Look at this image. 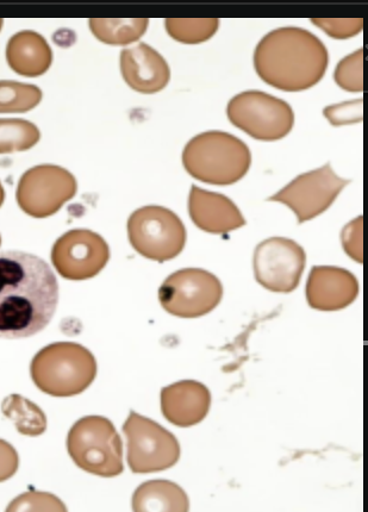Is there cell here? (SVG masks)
I'll return each instance as SVG.
<instances>
[{"label":"cell","instance_id":"1","mask_svg":"<svg viewBox=\"0 0 368 512\" xmlns=\"http://www.w3.org/2000/svg\"><path fill=\"white\" fill-rule=\"evenodd\" d=\"M59 285L52 268L39 256L0 253V337L26 339L42 332L54 317Z\"/></svg>","mask_w":368,"mask_h":512},{"label":"cell","instance_id":"2","mask_svg":"<svg viewBox=\"0 0 368 512\" xmlns=\"http://www.w3.org/2000/svg\"><path fill=\"white\" fill-rule=\"evenodd\" d=\"M328 62L324 43L310 31L296 27L272 30L254 52L258 76L268 85L289 92L316 85L326 73Z\"/></svg>","mask_w":368,"mask_h":512},{"label":"cell","instance_id":"3","mask_svg":"<svg viewBox=\"0 0 368 512\" xmlns=\"http://www.w3.org/2000/svg\"><path fill=\"white\" fill-rule=\"evenodd\" d=\"M252 155L245 142L224 131H205L185 146L183 164L191 177L211 185H232L251 167Z\"/></svg>","mask_w":368,"mask_h":512},{"label":"cell","instance_id":"4","mask_svg":"<svg viewBox=\"0 0 368 512\" xmlns=\"http://www.w3.org/2000/svg\"><path fill=\"white\" fill-rule=\"evenodd\" d=\"M31 379L53 397H73L89 389L97 376V361L89 349L74 342L52 343L35 355Z\"/></svg>","mask_w":368,"mask_h":512},{"label":"cell","instance_id":"5","mask_svg":"<svg viewBox=\"0 0 368 512\" xmlns=\"http://www.w3.org/2000/svg\"><path fill=\"white\" fill-rule=\"evenodd\" d=\"M67 451L74 464L93 476L114 478L124 471L123 443L109 418H80L68 433Z\"/></svg>","mask_w":368,"mask_h":512},{"label":"cell","instance_id":"6","mask_svg":"<svg viewBox=\"0 0 368 512\" xmlns=\"http://www.w3.org/2000/svg\"><path fill=\"white\" fill-rule=\"evenodd\" d=\"M128 236L135 251L149 260L177 258L186 243V229L173 211L159 205L137 209L129 217Z\"/></svg>","mask_w":368,"mask_h":512},{"label":"cell","instance_id":"7","mask_svg":"<svg viewBox=\"0 0 368 512\" xmlns=\"http://www.w3.org/2000/svg\"><path fill=\"white\" fill-rule=\"evenodd\" d=\"M229 121L255 140H282L295 124V114L288 102L251 90L232 98L227 108Z\"/></svg>","mask_w":368,"mask_h":512},{"label":"cell","instance_id":"8","mask_svg":"<svg viewBox=\"0 0 368 512\" xmlns=\"http://www.w3.org/2000/svg\"><path fill=\"white\" fill-rule=\"evenodd\" d=\"M123 433L128 440L127 459L132 472H161L178 464L182 448L177 437L151 418L130 411Z\"/></svg>","mask_w":368,"mask_h":512},{"label":"cell","instance_id":"9","mask_svg":"<svg viewBox=\"0 0 368 512\" xmlns=\"http://www.w3.org/2000/svg\"><path fill=\"white\" fill-rule=\"evenodd\" d=\"M223 297V286L214 274L201 268H184L171 274L159 289L161 307L180 318L210 314Z\"/></svg>","mask_w":368,"mask_h":512},{"label":"cell","instance_id":"10","mask_svg":"<svg viewBox=\"0 0 368 512\" xmlns=\"http://www.w3.org/2000/svg\"><path fill=\"white\" fill-rule=\"evenodd\" d=\"M77 190V179L70 171L56 165H40L23 174L16 198L26 214L46 218L70 202Z\"/></svg>","mask_w":368,"mask_h":512},{"label":"cell","instance_id":"11","mask_svg":"<svg viewBox=\"0 0 368 512\" xmlns=\"http://www.w3.org/2000/svg\"><path fill=\"white\" fill-rule=\"evenodd\" d=\"M348 184V179L339 177L327 164L301 174L267 201L289 206L298 223H304L327 211Z\"/></svg>","mask_w":368,"mask_h":512},{"label":"cell","instance_id":"12","mask_svg":"<svg viewBox=\"0 0 368 512\" xmlns=\"http://www.w3.org/2000/svg\"><path fill=\"white\" fill-rule=\"evenodd\" d=\"M307 254L286 237H271L255 248L253 267L257 282L266 290L291 293L301 283Z\"/></svg>","mask_w":368,"mask_h":512},{"label":"cell","instance_id":"13","mask_svg":"<svg viewBox=\"0 0 368 512\" xmlns=\"http://www.w3.org/2000/svg\"><path fill=\"white\" fill-rule=\"evenodd\" d=\"M110 259V249L95 231L74 229L55 242L52 262L62 278L86 280L98 276Z\"/></svg>","mask_w":368,"mask_h":512},{"label":"cell","instance_id":"14","mask_svg":"<svg viewBox=\"0 0 368 512\" xmlns=\"http://www.w3.org/2000/svg\"><path fill=\"white\" fill-rule=\"evenodd\" d=\"M310 308L339 311L353 304L359 295V283L354 274L334 266H315L305 289Z\"/></svg>","mask_w":368,"mask_h":512},{"label":"cell","instance_id":"15","mask_svg":"<svg viewBox=\"0 0 368 512\" xmlns=\"http://www.w3.org/2000/svg\"><path fill=\"white\" fill-rule=\"evenodd\" d=\"M210 407L208 387L196 380H182L161 390V412L173 426H197L208 416Z\"/></svg>","mask_w":368,"mask_h":512},{"label":"cell","instance_id":"16","mask_svg":"<svg viewBox=\"0 0 368 512\" xmlns=\"http://www.w3.org/2000/svg\"><path fill=\"white\" fill-rule=\"evenodd\" d=\"M121 72L133 90L145 95L164 90L171 79L170 66L164 56L147 43L123 49Z\"/></svg>","mask_w":368,"mask_h":512},{"label":"cell","instance_id":"17","mask_svg":"<svg viewBox=\"0 0 368 512\" xmlns=\"http://www.w3.org/2000/svg\"><path fill=\"white\" fill-rule=\"evenodd\" d=\"M189 214L193 223L210 234L224 235L245 226V217L236 204L220 193L191 187Z\"/></svg>","mask_w":368,"mask_h":512},{"label":"cell","instance_id":"18","mask_svg":"<svg viewBox=\"0 0 368 512\" xmlns=\"http://www.w3.org/2000/svg\"><path fill=\"white\" fill-rule=\"evenodd\" d=\"M6 59L16 73L24 77H40L52 65L53 52L45 37L36 31L23 30L11 37Z\"/></svg>","mask_w":368,"mask_h":512},{"label":"cell","instance_id":"19","mask_svg":"<svg viewBox=\"0 0 368 512\" xmlns=\"http://www.w3.org/2000/svg\"><path fill=\"white\" fill-rule=\"evenodd\" d=\"M189 509L190 499L186 492L170 480H151L134 492L133 510L137 512H186Z\"/></svg>","mask_w":368,"mask_h":512},{"label":"cell","instance_id":"20","mask_svg":"<svg viewBox=\"0 0 368 512\" xmlns=\"http://www.w3.org/2000/svg\"><path fill=\"white\" fill-rule=\"evenodd\" d=\"M93 35L112 46L130 45L146 33L147 18H92L89 22Z\"/></svg>","mask_w":368,"mask_h":512},{"label":"cell","instance_id":"21","mask_svg":"<svg viewBox=\"0 0 368 512\" xmlns=\"http://www.w3.org/2000/svg\"><path fill=\"white\" fill-rule=\"evenodd\" d=\"M3 414L8 420L14 422L17 432L24 436H40L46 432L48 422L45 412L20 395H11L4 399Z\"/></svg>","mask_w":368,"mask_h":512},{"label":"cell","instance_id":"22","mask_svg":"<svg viewBox=\"0 0 368 512\" xmlns=\"http://www.w3.org/2000/svg\"><path fill=\"white\" fill-rule=\"evenodd\" d=\"M40 130L26 120L0 118V154L28 151L40 141Z\"/></svg>","mask_w":368,"mask_h":512},{"label":"cell","instance_id":"23","mask_svg":"<svg viewBox=\"0 0 368 512\" xmlns=\"http://www.w3.org/2000/svg\"><path fill=\"white\" fill-rule=\"evenodd\" d=\"M42 99L39 87L18 81H0V114H16L36 108Z\"/></svg>","mask_w":368,"mask_h":512},{"label":"cell","instance_id":"24","mask_svg":"<svg viewBox=\"0 0 368 512\" xmlns=\"http://www.w3.org/2000/svg\"><path fill=\"white\" fill-rule=\"evenodd\" d=\"M165 24L174 40L189 45L208 41L220 27L217 18H167Z\"/></svg>","mask_w":368,"mask_h":512},{"label":"cell","instance_id":"25","mask_svg":"<svg viewBox=\"0 0 368 512\" xmlns=\"http://www.w3.org/2000/svg\"><path fill=\"white\" fill-rule=\"evenodd\" d=\"M364 49L349 54L342 59L334 73V79L341 89L349 92H361L364 90L363 80Z\"/></svg>","mask_w":368,"mask_h":512},{"label":"cell","instance_id":"26","mask_svg":"<svg viewBox=\"0 0 368 512\" xmlns=\"http://www.w3.org/2000/svg\"><path fill=\"white\" fill-rule=\"evenodd\" d=\"M64 503L52 493L28 492L17 497L8 511H66Z\"/></svg>","mask_w":368,"mask_h":512},{"label":"cell","instance_id":"27","mask_svg":"<svg viewBox=\"0 0 368 512\" xmlns=\"http://www.w3.org/2000/svg\"><path fill=\"white\" fill-rule=\"evenodd\" d=\"M311 22L326 31L329 36L339 40L358 35L364 27L361 18H314Z\"/></svg>","mask_w":368,"mask_h":512},{"label":"cell","instance_id":"28","mask_svg":"<svg viewBox=\"0 0 368 512\" xmlns=\"http://www.w3.org/2000/svg\"><path fill=\"white\" fill-rule=\"evenodd\" d=\"M330 124L339 127L343 124L359 123L363 120V99L330 105L323 111Z\"/></svg>","mask_w":368,"mask_h":512},{"label":"cell","instance_id":"29","mask_svg":"<svg viewBox=\"0 0 368 512\" xmlns=\"http://www.w3.org/2000/svg\"><path fill=\"white\" fill-rule=\"evenodd\" d=\"M342 246L352 259L363 262V217L355 218L343 228Z\"/></svg>","mask_w":368,"mask_h":512},{"label":"cell","instance_id":"30","mask_svg":"<svg viewBox=\"0 0 368 512\" xmlns=\"http://www.w3.org/2000/svg\"><path fill=\"white\" fill-rule=\"evenodd\" d=\"M20 467V457L14 446L0 440V483L14 477Z\"/></svg>","mask_w":368,"mask_h":512},{"label":"cell","instance_id":"31","mask_svg":"<svg viewBox=\"0 0 368 512\" xmlns=\"http://www.w3.org/2000/svg\"><path fill=\"white\" fill-rule=\"evenodd\" d=\"M4 198H5V192H4L2 184H0V206L3 205Z\"/></svg>","mask_w":368,"mask_h":512},{"label":"cell","instance_id":"32","mask_svg":"<svg viewBox=\"0 0 368 512\" xmlns=\"http://www.w3.org/2000/svg\"><path fill=\"white\" fill-rule=\"evenodd\" d=\"M2 27H3V20H2V18H0V30H2Z\"/></svg>","mask_w":368,"mask_h":512},{"label":"cell","instance_id":"33","mask_svg":"<svg viewBox=\"0 0 368 512\" xmlns=\"http://www.w3.org/2000/svg\"><path fill=\"white\" fill-rule=\"evenodd\" d=\"M0 245H2V239H0Z\"/></svg>","mask_w":368,"mask_h":512}]
</instances>
